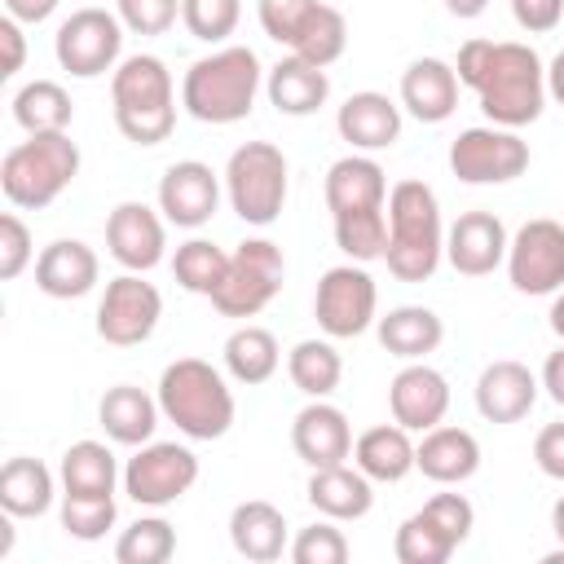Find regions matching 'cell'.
Returning <instances> with one entry per match:
<instances>
[{"label":"cell","instance_id":"1","mask_svg":"<svg viewBox=\"0 0 564 564\" xmlns=\"http://www.w3.org/2000/svg\"><path fill=\"white\" fill-rule=\"evenodd\" d=\"M458 84H467L498 128H524L546 106V66L529 44L516 40H467L458 48Z\"/></svg>","mask_w":564,"mask_h":564},{"label":"cell","instance_id":"2","mask_svg":"<svg viewBox=\"0 0 564 564\" xmlns=\"http://www.w3.org/2000/svg\"><path fill=\"white\" fill-rule=\"evenodd\" d=\"M260 84H264L260 57L247 44H225V48L198 57L185 70V79H181V106L198 123L225 128V123H238V119L251 115Z\"/></svg>","mask_w":564,"mask_h":564},{"label":"cell","instance_id":"3","mask_svg":"<svg viewBox=\"0 0 564 564\" xmlns=\"http://www.w3.org/2000/svg\"><path fill=\"white\" fill-rule=\"evenodd\" d=\"M445 256L441 203L427 181H397L388 189V273L397 282H427Z\"/></svg>","mask_w":564,"mask_h":564},{"label":"cell","instance_id":"4","mask_svg":"<svg viewBox=\"0 0 564 564\" xmlns=\"http://www.w3.org/2000/svg\"><path fill=\"white\" fill-rule=\"evenodd\" d=\"M159 410L189 441H220L238 414L225 375L203 357H176L159 375Z\"/></svg>","mask_w":564,"mask_h":564},{"label":"cell","instance_id":"5","mask_svg":"<svg viewBox=\"0 0 564 564\" xmlns=\"http://www.w3.org/2000/svg\"><path fill=\"white\" fill-rule=\"evenodd\" d=\"M110 101H115V128L132 145H159L176 128V88L172 70L154 53H132L110 75Z\"/></svg>","mask_w":564,"mask_h":564},{"label":"cell","instance_id":"6","mask_svg":"<svg viewBox=\"0 0 564 564\" xmlns=\"http://www.w3.org/2000/svg\"><path fill=\"white\" fill-rule=\"evenodd\" d=\"M79 176V145L66 132H31L0 159V189L22 212H44Z\"/></svg>","mask_w":564,"mask_h":564},{"label":"cell","instance_id":"7","mask_svg":"<svg viewBox=\"0 0 564 564\" xmlns=\"http://www.w3.org/2000/svg\"><path fill=\"white\" fill-rule=\"evenodd\" d=\"M225 194L238 220L273 225L286 203V154L273 141H242L225 163Z\"/></svg>","mask_w":564,"mask_h":564},{"label":"cell","instance_id":"8","mask_svg":"<svg viewBox=\"0 0 564 564\" xmlns=\"http://www.w3.org/2000/svg\"><path fill=\"white\" fill-rule=\"evenodd\" d=\"M286 282V260L282 247L269 238H247L238 242V251H229V269L225 282L212 291L216 313L225 317H256Z\"/></svg>","mask_w":564,"mask_h":564},{"label":"cell","instance_id":"9","mask_svg":"<svg viewBox=\"0 0 564 564\" xmlns=\"http://www.w3.org/2000/svg\"><path fill=\"white\" fill-rule=\"evenodd\" d=\"M198 480V458L176 441H145L123 467V494L137 507H172Z\"/></svg>","mask_w":564,"mask_h":564},{"label":"cell","instance_id":"10","mask_svg":"<svg viewBox=\"0 0 564 564\" xmlns=\"http://www.w3.org/2000/svg\"><path fill=\"white\" fill-rule=\"evenodd\" d=\"M53 53H57V66L75 79H97L106 70L119 66V53H123V22L119 13H106V9H75L57 35H53Z\"/></svg>","mask_w":564,"mask_h":564},{"label":"cell","instance_id":"11","mask_svg":"<svg viewBox=\"0 0 564 564\" xmlns=\"http://www.w3.org/2000/svg\"><path fill=\"white\" fill-rule=\"evenodd\" d=\"M529 167V145L520 141L516 128H463L449 141V172L463 185H507L524 176Z\"/></svg>","mask_w":564,"mask_h":564},{"label":"cell","instance_id":"12","mask_svg":"<svg viewBox=\"0 0 564 564\" xmlns=\"http://www.w3.org/2000/svg\"><path fill=\"white\" fill-rule=\"evenodd\" d=\"M375 308H379V286L357 260L322 273L317 295H313V317L326 330V339H357L361 330L379 322Z\"/></svg>","mask_w":564,"mask_h":564},{"label":"cell","instance_id":"13","mask_svg":"<svg viewBox=\"0 0 564 564\" xmlns=\"http://www.w3.org/2000/svg\"><path fill=\"white\" fill-rule=\"evenodd\" d=\"M163 317V295L141 273H119L106 282V295L97 304V335L115 348H137L154 335Z\"/></svg>","mask_w":564,"mask_h":564},{"label":"cell","instance_id":"14","mask_svg":"<svg viewBox=\"0 0 564 564\" xmlns=\"http://www.w3.org/2000/svg\"><path fill=\"white\" fill-rule=\"evenodd\" d=\"M507 278L520 295H555L564 286V225L551 216L524 220L507 247Z\"/></svg>","mask_w":564,"mask_h":564},{"label":"cell","instance_id":"15","mask_svg":"<svg viewBox=\"0 0 564 564\" xmlns=\"http://www.w3.org/2000/svg\"><path fill=\"white\" fill-rule=\"evenodd\" d=\"M220 207V176L198 163L181 159L159 176V212L176 229H203Z\"/></svg>","mask_w":564,"mask_h":564},{"label":"cell","instance_id":"16","mask_svg":"<svg viewBox=\"0 0 564 564\" xmlns=\"http://www.w3.org/2000/svg\"><path fill=\"white\" fill-rule=\"evenodd\" d=\"M106 247L128 273H150L163 260V247H167L163 216L145 203H132V198L119 203L106 216Z\"/></svg>","mask_w":564,"mask_h":564},{"label":"cell","instance_id":"17","mask_svg":"<svg viewBox=\"0 0 564 564\" xmlns=\"http://www.w3.org/2000/svg\"><path fill=\"white\" fill-rule=\"evenodd\" d=\"M507 225L494 212H463L449 229H445V260L454 264V273L463 278H485L507 260Z\"/></svg>","mask_w":564,"mask_h":564},{"label":"cell","instance_id":"18","mask_svg":"<svg viewBox=\"0 0 564 564\" xmlns=\"http://www.w3.org/2000/svg\"><path fill=\"white\" fill-rule=\"evenodd\" d=\"M388 405H392V419L410 432H427L436 423H445V410H449V383L441 370H432L427 361H405L392 383H388Z\"/></svg>","mask_w":564,"mask_h":564},{"label":"cell","instance_id":"19","mask_svg":"<svg viewBox=\"0 0 564 564\" xmlns=\"http://www.w3.org/2000/svg\"><path fill=\"white\" fill-rule=\"evenodd\" d=\"M538 388L542 379L524 361H511V357L489 361L476 379V410L489 423H520L538 405Z\"/></svg>","mask_w":564,"mask_h":564},{"label":"cell","instance_id":"20","mask_svg":"<svg viewBox=\"0 0 564 564\" xmlns=\"http://www.w3.org/2000/svg\"><path fill=\"white\" fill-rule=\"evenodd\" d=\"M291 445L308 467H335L352 458V427L348 414L339 405H330L326 397L308 401L295 423H291Z\"/></svg>","mask_w":564,"mask_h":564},{"label":"cell","instance_id":"21","mask_svg":"<svg viewBox=\"0 0 564 564\" xmlns=\"http://www.w3.org/2000/svg\"><path fill=\"white\" fill-rule=\"evenodd\" d=\"M326 207L335 216H357V212H383L388 207V176L370 154H344L326 167Z\"/></svg>","mask_w":564,"mask_h":564},{"label":"cell","instance_id":"22","mask_svg":"<svg viewBox=\"0 0 564 564\" xmlns=\"http://www.w3.org/2000/svg\"><path fill=\"white\" fill-rule=\"evenodd\" d=\"M97 278H101V260L79 238H57L35 256V286L48 300H79L97 286Z\"/></svg>","mask_w":564,"mask_h":564},{"label":"cell","instance_id":"23","mask_svg":"<svg viewBox=\"0 0 564 564\" xmlns=\"http://www.w3.org/2000/svg\"><path fill=\"white\" fill-rule=\"evenodd\" d=\"M401 106L419 123H445L458 110V70L441 57H414L401 75Z\"/></svg>","mask_w":564,"mask_h":564},{"label":"cell","instance_id":"24","mask_svg":"<svg viewBox=\"0 0 564 564\" xmlns=\"http://www.w3.org/2000/svg\"><path fill=\"white\" fill-rule=\"evenodd\" d=\"M414 467L436 480V485H463L476 476L480 467V441L467 432V427H427L423 441L414 445Z\"/></svg>","mask_w":564,"mask_h":564},{"label":"cell","instance_id":"25","mask_svg":"<svg viewBox=\"0 0 564 564\" xmlns=\"http://www.w3.org/2000/svg\"><path fill=\"white\" fill-rule=\"evenodd\" d=\"M335 128L339 137L352 145V150H388L397 137H401V106L388 97V93H352L339 115H335Z\"/></svg>","mask_w":564,"mask_h":564},{"label":"cell","instance_id":"26","mask_svg":"<svg viewBox=\"0 0 564 564\" xmlns=\"http://www.w3.org/2000/svg\"><path fill=\"white\" fill-rule=\"evenodd\" d=\"M304 498L330 516V520H361L375 507V480L352 463H335V467H313Z\"/></svg>","mask_w":564,"mask_h":564},{"label":"cell","instance_id":"27","mask_svg":"<svg viewBox=\"0 0 564 564\" xmlns=\"http://www.w3.org/2000/svg\"><path fill=\"white\" fill-rule=\"evenodd\" d=\"M229 542L242 560L273 564V560H282V551H291L286 546V516L264 498H247L229 511Z\"/></svg>","mask_w":564,"mask_h":564},{"label":"cell","instance_id":"28","mask_svg":"<svg viewBox=\"0 0 564 564\" xmlns=\"http://www.w3.org/2000/svg\"><path fill=\"white\" fill-rule=\"evenodd\" d=\"M264 93H269V101H273L278 115L304 119V115H313V110L326 106V97H330V75H326V66H313V62L286 53V57L269 70Z\"/></svg>","mask_w":564,"mask_h":564},{"label":"cell","instance_id":"29","mask_svg":"<svg viewBox=\"0 0 564 564\" xmlns=\"http://www.w3.org/2000/svg\"><path fill=\"white\" fill-rule=\"evenodd\" d=\"M159 397H150L137 383H115L106 388L101 405H97V423L106 427V436L115 445H145L159 427Z\"/></svg>","mask_w":564,"mask_h":564},{"label":"cell","instance_id":"30","mask_svg":"<svg viewBox=\"0 0 564 564\" xmlns=\"http://www.w3.org/2000/svg\"><path fill=\"white\" fill-rule=\"evenodd\" d=\"M352 463L379 480V485H397L414 471V441H410V427H401L397 419L392 423H379V427H366L357 441H352Z\"/></svg>","mask_w":564,"mask_h":564},{"label":"cell","instance_id":"31","mask_svg":"<svg viewBox=\"0 0 564 564\" xmlns=\"http://www.w3.org/2000/svg\"><path fill=\"white\" fill-rule=\"evenodd\" d=\"M375 330H379V344H383L392 357H401V361H423V357L436 352L441 339H445V322H441L432 308H423V304L388 308V313L375 322Z\"/></svg>","mask_w":564,"mask_h":564},{"label":"cell","instance_id":"32","mask_svg":"<svg viewBox=\"0 0 564 564\" xmlns=\"http://www.w3.org/2000/svg\"><path fill=\"white\" fill-rule=\"evenodd\" d=\"M53 494H57L53 489V471L40 458L18 454V458H9L0 467V507H4V516L35 520V516H44L53 507Z\"/></svg>","mask_w":564,"mask_h":564},{"label":"cell","instance_id":"33","mask_svg":"<svg viewBox=\"0 0 564 564\" xmlns=\"http://www.w3.org/2000/svg\"><path fill=\"white\" fill-rule=\"evenodd\" d=\"M62 494H79V498H110L115 480H119V463L101 441H75L62 454Z\"/></svg>","mask_w":564,"mask_h":564},{"label":"cell","instance_id":"34","mask_svg":"<svg viewBox=\"0 0 564 564\" xmlns=\"http://www.w3.org/2000/svg\"><path fill=\"white\" fill-rule=\"evenodd\" d=\"M13 119H18V128H26V137L31 132H66L75 119V106L57 79H31L13 93Z\"/></svg>","mask_w":564,"mask_h":564},{"label":"cell","instance_id":"35","mask_svg":"<svg viewBox=\"0 0 564 564\" xmlns=\"http://www.w3.org/2000/svg\"><path fill=\"white\" fill-rule=\"evenodd\" d=\"M278 366H282V348H278L273 330L247 322V326H238V330L225 339V370H229L238 383L256 388V383L273 379Z\"/></svg>","mask_w":564,"mask_h":564},{"label":"cell","instance_id":"36","mask_svg":"<svg viewBox=\"0 0 564 564\" xmlns=\"http://www.w3.org/2000/svg\"><path fill=\"white\" fill-rule=\"evenodd\" d=\"M286 375L291 383L304 392V397H330L344 379V357L335 352L330 339H300L291 352H286Z\"/></svg>","mask_w":564,"mask_h":564},{"label":"cell","instance_id":"37","mask_svg":"<svg viewBox=\"0 0 564 564\" xmlns=\"http://www.w3.org/2000/svg\"><path fill=\"white\" fill-rule=\"evenodd\" d=\"M454 551H458V542L423 507L414 516H405L401 529H397V538H392V555L401 564H445Z\"/></svg>","mask_w":564,"mask_h":564},{"label":"cell","instance_id":"38","mask_svg":"<svg viewBox=\"0 0 564 564\" xmlns=\"http://www.w3.org/2000/svg\"><path fill=\"white\" fill-rule=\"evenodd\" d=\"M225 269H229V251L216 247V242H207V238H189V242H181L176 256H172L176 282H181L185 291H194V295H207V300H212V291L225 282Z\"/></svg>","mask_w":564,"mask_h":564},{"label":"cell","instance_id":"39","mask_svg":"<svg viewBox=\"0 0 564 564\" xmlns=\"http://www.w3.org/2000/svg\"><path fill=\"white\" fill-rule=\"evenodd\" d=\"M344 48H348V22H344V13H339L335 4H317L313 18L304 22V31H300L295 44H291V53L304 57V62H313V66L339 62Z\"/></svg>","mask_w":564,"mask_h":564},{"label":"cell","instance_id":"40","mask_svg":"<svg viewBox=\"0 0 564 564\" xmlns=\"http://www.w3.org/2000/svg\"><path fill=\"white\" fill-rule=\"evenodd\" d=\"M172 551H176V529L163 516L132 520L115 542V560L119 564H167Z\"/></svg>","mask_w":564,"mask_h":564},{"label":"cell","instance_id":"41","mask_svg":"<svg viewBox=\"0 0 564 564\" xmlns=\"http://www.w3.org/2000/svg\"><path fill=\"white\" fill-rule=\"evenodd\" d=\"M242 0H181V22L203 44H225L238 31Z\"/></svg>","mask_w":564,"mask_h":564},{"label":"cell","instance_id":"42","mask_svg":"<svg viewBox=\"0 0 564 564\" xmlns=\"http://www.w3.org/2000/svg\"><path fill=\"white\" fill-rule=\"evenodd\" d=\"M62 529L75 538V542H97L106 538V529H115V494L110 498H79V494H62Z\"/></svg>","mask_w":564,"mask_h":564},{"label":"cell","instance_id":"43","mask_svg":"<svg viewBox=\"0 0 564 564\" xmlns=\"http://www.w3.org/2000/svg\"><path fill=\"white\" fill-rule=\"evenodd\" d=\"M291 560L295 564H344L348 560V538L339 529V520H317L308 529H300L291 538Z\"/></svg>","mask_w":564,"mask_h":564},{"label":"cell","instance_id":"44","mask_svg":"<svg viewBox=\"0 0 564 564\" xmlns=\"http://www.w3.org/2000/svg\"><path fill=\"white\" fill-rule=\"evenodd\" d=\"M317 4H322V0H260L256 9H260V26H264V35H269L273 44H282V48H291L295 35L304 31V22L313 18Z\"/></svg>","mask_w":564,"mask_h":564},{"label":"cell","instance_id":"45","mask_svg":"<svg viewBox=\"0 0 564 564\" xmlns=\"http://www.w3.org/2000/svg\"><path fill=\"white\" fill-rule=\"evenodd\" d=\"M115 13L123 22V31H132V35H163V31H172L181 0H115Z\"/></svg>","mask_w":564,"mask_h":564},{"label":"cell","instance_id":"46","mask_svg":"<svg viewBox=\"0 0 564 564\" xmlns=\"http://www.w3.org/2000/svg\"><path fill=\"white\" fill-rule=\"evenodd\" d=\"M31 256H35V247H31L26 220H22L18 212H4V216H0V278L13 282V278L31 264Z\"/></svg>","mask_w":564,"mask_h":564},{"label":"cell","instance_id":"47","mask_svg":"<svg viewBox=\"0 0 564 564\" xmlns=\"http://www.w3.org/2000/svg\"><path fill=\"white\" fill-rule=\"evenodd\" d=\"M423 511L463 546L467 538H471V524H476V507L463 498V494H436V498H427L423 502Z\"/></svg>","mask_w":564,"mask_h":564},{"label":"cell","instance_id":"48","mask_svg":"<svg viewBox=\"0 0 564 564\" xmlns=\"http://www.w3.org/2000/svg\"><path fill=\"white\" fill-rule=\"evenodd\" d=\"M511 18H516L529 35H546V31L560 26L564 0H511Z\"/></svg>","mask_w":564,"mask_h":564},{"label":"cell","instance_id":"49","mask_svg":"<svg viewBox=\"0 0 564 564\" xmlns=\"http://www.w3.org/2000/svg\"><path fill=\"white\" fill-rule=\"evenodd\" d=\"M533 463L542 476L564 480V423H546L533 441Z\"/></svg>","mask_w":564,"mask_h":564},{"label":"cell","instance_id":"50","mask_svg":"<svg viewBox=\"0 0 564 564\" xmlns=\"http://www.w3.org/2000/svg\"><path fill=\"white\" fill-rule=\"evenodd\" d=\"M0 44H4V66H0V75L9 79V75H18L22 70V62H26V35H22V22L18 18H0Z\"/></svg>","mask_w":564,"mask_h":564},{"label":"cell","instance_id":"51","mask_svg":"<svg viewBox=\"0 0 564 564\" xmlns=\"http://www.w3.org/2000/svg\"><path fill=\"white\" fill-rule=\"evenodd\" d=\"M62 0H4V13L9 18H18L22 26H35V22H44V18H53V9H57Z\"/></svg>","mask_w":564,"mask_h":564},{"label":"cell","instance_id":"52","mask_svg":"<svg viewBox=\"0 0 564 564\" xmlns=\"http://www.w3.org/2000/svg\"><path fill=\"white\" fill-rule=\"evenodd\" d=\"M542 388H546V397H551L555 405H564V344L546 357V366H542Z\"/></svg>","mask_w":564,"mask_h":564},{"label":"cell","instance_id":"53","mask_svg":"<svg viewBox=\"0 0 564 564\" xmlns=\"http://www.w3.org/2000/svg\"><path fill=\"white\" fill-rule=\"evenodd\" d=\"M546 97H555L560 106H564V48L551 57V66H546Z\"/></svg>","mask_w":564,"mask_h":564},{"label":"cell","instance_id":"54","mask_svg":"<svg viewBox=\"0 0 564 564\" xmlns=\"http://www.w3.org/2000/svg\"><path fill=\"white\" fill-rule=\"evenodd\" d=\"M445 9H449L454 18H463V22H467V18H480V13L489 9V0H445Z\"/></svg>","mask_w":564,"mask_h":564},{"label":"cell","instance_id":"55","mask_svg":"<svg viewBox=\"0 0 564 564\" xmlns=\"http://www.w3.org/2000/svg\"><path fill=\"white\" fill-rule=\"evenodd\" d=\"M546 322H551V330H555V339L564 344V286L555 291V300H551V313H546Z\"/></svg>","mask_w":564,"mask_h":564},{"label":"cell","instance_id":"56","mask_svg":"<svg viewBox=\"0 0 564 564\" xmlns=\"http://www.w3.org/2000/svg\"><path fill=\"white\" fill-rule=\"evenodd\" d=\"M551 529H555V542L564 546V498H555V507H551Z\"/></svg>","mask_w":564,"mask_h":564}]
</instances>
